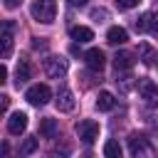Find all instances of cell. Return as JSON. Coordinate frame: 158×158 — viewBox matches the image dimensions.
I'll return each instance as SVG.
<instances>
[{"instance_id":"7402d4cb","label":"cell","mask_w":158,"mask_h":158,"mask_svg":"<svg viewBox=\"0 0 158 158\" xmlns=\"http://www.w3.org/2000/svg\"><path fill=\"white\" fill-rule=\"evenodd\" d=\"M148 32L158 37V12H151V17H148Z\"/></svg>"},{"instance_id":"4316f807","label":"cell","mask_w":158,"mask_h":158,"mask_svg":"<svg viewBox=\"0 0 158 158\" xmlns=\"http://www.w3.org/2000/svg\"><path fill=\"white\" fill-rule=\"evenodd\" d=\"M32 47H35V49H47V42H40V40H35V42H32Z\"/></svg>"},{"instance_id":"7c38bea8","label":"cell","mask_w":158,"mask_h":158,"mask_svg":"<svg viewBox=\"0 0 158 158\" xmlns=\"http://www.w3.org/2000/svg\"><path fill=\"white\" fill-rule=\"evenodd\" d=\"M128 148H131V153H133V156H143V153H146V156H151V153H153L151 143H148L143 136H136V133L128 138Z\"/></svg>"},{"instance_id":"6da1fadb","label":"cell","mask_w":158,"mask_h":158,"mask_svg":"<svg viewBox=\"0 0 158 158\" xmlns=\"http://www.w3.org/2000/svg\"><path fill=\"white\" fill-rule=\"evenodd\" d=\"M30 12H32V17H35L37 22L49 25V22H54L57 2H54V0H35V2H32V7H30Z\"/></svg>"},{"instance_id":"5b68a950","label":"cell","mask_w":158,"mask_h":158,"mask_svg":"<svg viewBox=\"0 0 158 158\" xmlns=\"http://www.w3.org/2000/svg\"><path fill=\"white\" fill-rule=\"evenodd\" d=\"M138 96L148 106H158V84L151 81V79H141L138 81Z\"/></svg>"},{"instance_id":"5bb4252c","label":"cell","mask_w":158,"mask_h":158,"mask_svg":"<svg viewBox=\"0 0 158 158\" xmlns=\"http://www.w3.org/2000/svg\"><path fill=\"white\" fill-rule=\"evenodd\" d=\"M40 133H42L44 138H54V136L59 133L57 118H42V121H40Z\"/></svg>"},{"instance_id":"277c9868","label":"cell","mask_w":158,"mask_h":158,"mask_svg":"<svg viewBox=\"0 0 158 158\" xmlns=\"http://www.w3.org/2000/svg\"><path fill=\"white\" fill-rule=\"evenodd\" d=\"M77 136L81 138V143L91 146V143L99 138V123H96L94 118H84V121H79V123H77Z\"/></svg>"},{"instance_id":"ba28073f","label":"cell","mask_w":158,"mask_h":158,"mask_svg":"<svg viewBox=\"0 0 158 158\" xmlns=\"http://www.w3.org/2000/svg\"><path fill=\"white\" fill-rule=\"evenodd\" d=\"M30 79H32V64H30L27 57H20L17 69H15V84H17V89H20L22 84H27Z\"/></svg>"},{"instance_id":"9c48e42d","label":"cell","mask_w":158,"mask_h":158,"mask_svg":"<svg viewBox=\"0 0 158 158\" xmlns=\"http://www.w3.org/2000/svg\"><path fill=\"white\" fill-rule=\"evenodd\" d=\"M57 109L59 111H64V114H69V111H74V106H77V101H74V94H72V89H67V86H62L59 91H57Z\"/></svg>"},{"instance_id":"d4e9b609","label":"cell","mask_w":158,"mask_h":158,"mask_svg":"<svg viewBox=\"0 0 158 158\" xmlns=\"http://www.w3.org/2000/svg\"><path fill=\"white\" fill-rule=\"evenodd\" d=\"M67 2H69L72 7H84V5L89 2V0H67Z\"/></svg>"},{"instance_id":"603a6c76","label":"cell","mask_w":158,"mask_h":158,"mask_svg":"<svg viewBox=\"0 0 158 158\" xmlns=\"http://www.w3.org/2000/svg\"><path fill=\"white\" fill-rule=\"evenodd\" d=\"M141 0H116V5H118V10H131V7H136Z\"/></svg>"},{"instance_id":"ac0fdd59","label":"cell","mask_w":158,"mask_h":158,"mask_svg":"<svg viewBox=\"0 0 158 158\" xmlns=\"http://www.w3.org/2000/svg\"><path fill=\"white\" fill-rule=\"evenodd\" d=\"M37 146H40V138H37V136H30V138H25V143L20 146V153H22V156H30V153L37 151Z\"/></svg>"},{"instance_id":"2e32d148","label":"cell","mask_w":158,"mask_h":158,"mask_svg":"<svg viewBox=\"0 0 158 158\" xmlns=\"http://www.w3.org/2000/svg\"><path fill=\"white\" fill-rule=\"evenodd\" d=\"M116 106V99L111 91H99V99H96V109L99 111H111Z\"/></svg>"},{"instance_id":"52a82bcc","label":"cell","mask_w":158,"mask_h":158,"mask_svg":"<svg viewBox=\"0 0 158 158\" xmlns=\"http://www.w3.org/2000/svg\"><path fill=\"white\" fill-rule=\"evenodd\" d=\"M84 62H86V67L91 69V72H101L104 67H106V57H104V52L99 49V47H94V49H89L86 54H84Z\"/></svg>"},{"instance_id":"3957f363","label":"cell","mask_w":158,"mask_h":158,"mask_svg":"<svg viewBox=\"0 0 158 158\" xmlns=\"http://www.w3.org/2000/svg\"><path fill=\"white\" fill-rule=\"evenodd\" d=\"M25 99L32 104V106H44L49 99H52V89L47 84H32L27 91H25Z\"/></svg>"},{"instance_id":"83f0119b","label":"cell","mask_w":158,"mask_h":158,"mask_svg":"<svg viewBox=\"0 0 158 158\" xmlns=\"http://www.w3.org/2000/svg\"><path fill=\"white\" fill-rule=\"evenodd\" d=\"M0 99H2V111H7V106H10V96H5V94H2Z\"/></svg>"},{"instance_id":"30bf717a","label":"cell","mask_w":158,"mask_h":158,"mask_svg":"<svg viewBox=\"0 0 158 158\" xmlns=\"http://www.w3.org/2000/svg\"><path fill=\"white\" fill-rule=\"evenodd\" d=\"M133 64H136V59H133V54H131V52L121 49V52H116V54H114V69H116V72H131V69H133Z\"/></svg>"},{"instance_id":"d6986e66","label":"cell","mask_w":158,"mask_h":158,"mask_svg":"<svg viewBox=\"0 0 158 158\" xmlns=\"http://www.w3.org/2000/svg\"><path fill=\"white\" fill-rule=\"evenodd\" d=\"M148 17H151V12H143L138 20H136V32H148Z\"/></svg>"},{"instance_id":"44dd1931","label":"cell","mask_w":158,"mask_h":158,"mask_svg":"<svg viewBox=\"0 0 158 158\" xmlns=\"http://www.w3.org/2000/svg\"><path fill=\"white\" fill-rule=\"evenodd\" d=\"M109 17V10H104V7H94L91 10V20H96V22H104Z\"/></svg>"},{"instance_id":"ffe728a7","label":"cell","mask_w":158,"mask_h":158,"mask_svg":"<svg viewBox=\"0 0 158 158\" xmlns=\"http://www.w3.org/2000/svg\"><path fill=\"white\" fill-rule=\"evenodd\" d=\"M138 52H141V57H143V62L146 64H151V59H153V49L143 42V44H138Z\"/></svg>"},{"instance_id":"4fadbf2b","label":"cell","mask_w":158,"mask_h":158,"mask_svg":"<svg viewBox=\"0 0 158 158\" xmlns=\"http://www.w3.org/2000/svg\"><path fill=\"white\" fill-rule=\"evenodd\" d=\"M69 37L74 40V42H91L94 40V30L91 27H84V25H74L72 30H69Z\"/></svg>"},{"instance_id":"e0dca14e","label":"cell","mask_w":158,"mask_h":158,"mask_svg":"<svg viewBox=\"0 0 158 158\" xmlns=\"http://www.w3.org/2000/svg\"><path fill=\"white\" fill-rule=\"evenodd\" d=\"M121 153H123V148H121L118 141L111 138V141L104 143V156H106V158H121Z\"/></svg>"},{"instance_id":"484cf974","label":"cell","mask_w":158,"mask_h":158,"mask_svg":"<svg viewBox=\"0 0 158 158\" xmlns=\"http://www.w3.org/2000/svg\"><path fill=\"white\" fill-rule=\"evenodd\" d=\"M2 81H7V67H5V64L0 67V84H2Z\"/></svg>"},{"instance_id":"8992f818","label":"cell","mask_w":158,"mask_h":158,"mask_svg":"<svg viewBox=\"0 0 158 158\" xmlns=\"http://www.w3.org/2000/svg\"><path fill=\"white\" fill-rule=\"evenodd\" d=\"M12 40H15V22L12 20H7L5 25H2V35H0V44H2V59H7L10 54H12Z\"/></svg>"},{"instance_id":"7a4b0ae2","label":"cell","mask_w":158,"mask_h":158,"mask_svg":"<svg viewBox=\"0 0 158 158\" xmlns=\"http://www.w3.org/2000/svg\"><path fill=\"white\" fill-rule=\"evenodd\" d=\"M42 69H44V74L49 79H62L67 74V69H69V62L64 57H59V54H49V57H44Z\"/></svg>"},{"instance_id":"8fae6325","label":"cell","mask_w":158,"mask_h":158,"mask_svg":"<svg viewBox=\"0 0 158 158\" xmlns=\"http://www.w3.org/2000/svg\"><path fill=\"white\" fill-rule=\"evenodd\" d=\"M25 128H27V114H22V111L10 114V118H7V131H10L12 136H20Z\"/></svg>"},{"instance_id":"9a60e30c","label":"cell","mask_w":158,"mask_h":158,"mask_svg":"<svg viewBox=\"0 0 158 158\" xmlns=\"http://www.w3.org/2000/svg\"><path fill=\"white\" fill-rule=\"evenodd\" d=\"M128 40V32L123 30V27H111L109 32H106V42L109 44H123Z\"/></svg>"},{"instance_id":"cb8c5ba5","label":"cell","mask_w":158,"mask_h":158,"mask_svg":"<svg viewBox=\"0 0 158 158\" xmlns=\"http://www.w3.org/2000/svg\"><path fill=\"white\" fill-rule=\"evenodd\" d=\"M20 2L22 0H5V7L7 10H15V7H20Z\"/></svg>"}]
</instances>
